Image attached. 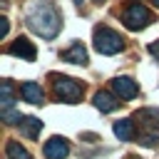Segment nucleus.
<instances>
[{
    "mask_svg": "<svg viewBox=\"0 0 159 159\" xmlns=\"http://www.w3.org/2000/svg\"><path fill=\"white\" fill-rule=\"evenodd\" d=\"M27 25H30L37 35L52 40V37L60 32V15H57L55 7H50V5H40V7H35V10L27 15Z\"/></svg>",
    "mask_w": 159,
    "mask_h": 159,
    "instance_id": "f257e3e1",
    "label": "nucleus"
},
{
    "mask_svg": "<svg viewBox=\"0 0 159 159\" xmlns=\"http://www.w3.org/2000/svg\"><path fill=\"white\" fill-rule=\"evenodd\" d=\"M94 50L102 52V55H114V52H119V50H122V37H119V32H114V30L107 27V25H99V27L94 30Z\"/></svg>",
    "mask_w": 159,
    "mask_h": 159,
    "instance_id": "f03ea898",
    "label": "nucleus"
},
{
    "mask_svg": "<svg viewBox=\"0 0 159 159\" xmlns=\"http://www.w3.org/2000/svg\"><path fill=\"white\" fill-rule=\"evenodd\" d=\"M152 12L144 7V5H139V2H132L124 12H122V22H124V27L127 30H144L147 25H152Z\"/></svg>",
    "mask_w": 159,
    "mask_h": 159,
    "instance_id": "7ed1b4c3",
    "label": "nucleus"
},
{
    "mask_svg": "<svg viewBox=\"0 0 159 159\" xmlns=\"http://www.w3.org/2000/svg\"><path fill=\"white\" fill-rule=\"evenodd\" d=\"M55 94L62 99V102H77L82 97V84H77L75 80L70 77H55Z\"/></svg>",
    "mask_w": 159,
    "mask_h": 159,
    "instance_id": "20e7f679",
    "label": "nucleus"
},
{
    "mask_svg": "<svg viewBox=\"0 0 159 159\" xmlns=\"http://www.w3.org/2000/svg\"><path fill=\"white\" fill-rule=\"evenodd\" d=\"M112 89H114V94H117L119 99H134L137 92H139L137 82L129 80V77H117V80H112Z\"/></svg>",
    "mask_w": 159,
    "mask_h": 159,
    "instance_id": "39448f33",
    "label": "nucleus"
},
{
    "mask_svg": "<svg viewBox=\"0 0 159 159\" xmlns=\"http://www.w3.org/2000/svg\"><path fill=\"white\" fill-rule=\"evenodd\" d=\"M45 157L47 159H65L67 154H70V144L62 139V137H52L47 144H45Z\"/></svg>",
    "mask_w": 159,
    "mask_h": 159,
    "instance_id": "423d86ee",
    "label": "nucleus"
},
{
    "mask_svg": "<svg viewBox=\"0 0 159 159\" xmlns=\"http://www.w3.org/2000/svg\"><path fill=\"white\" fill-rule=\"evenodd\" d=\"M7 55H15V57H22V60H35V45L25 37L15 40L10 47H7Z\"/></svg>",
    "mask_w": 159,
    "mask_h": 159,
    "instance_id": "0eeeda50",
    "label": "nucleus"
},
{
    "mask_svg": "<svg viewBox=\"0 0 159 159\" xmlns=\"http://www.w3.org/2000/svg\"><path fill=\"white\" fill-rule=\"evenodd\" d=\"M40 129H42V122L37 117H22L20 119V134L22 137L35 139V137H40Z\"/></svg>",
    "mask_w": 159,
    "mask_h": 159,
    "instance_id": "6e6552de",
    "label": "nucleus"
},
{
    "mask_svg": "<svg viewBox=\"0 0 159 159\" xmlns=\"http://www.w3.org/2000/svg\"><path fill=\"white\" fill-rule=\"evenodd\" d=\"M137 119L144 124L147 132H159V109H142L137 112Z\"/></svg>",
    "mask_w": 159,
    "mask_h": 159,
    "instance_id": "1a4fd4ad",
    "label": "nucleus"
},
{
    "mask_svg": "<svg viewBox=\"0 0 159 159\" xmlns=\"http://www.w3.org/2000/svg\"><path fill=\"white\" fill-rule=\"evenodd\" d=\"M62 60L75 62V65H87V52H84V47H82L80 42H75L70 50H65V52H62Z\"/></svg>",
    "mask_w": 159,
    "mask_h": 159,
    "instance_id": "9d476101",
    "label": "nucleus"
},
{
    "mask_svg": "<svg viewBox=\"0 0 159 159\" xmlns=\"http://www.w3.org/2000/svg\"><path fill=\"white\" fill-rule=\"evenodd\" d=\"M20 92H22V97H25L30 104H40V102H42V89H40V84H35V82H22Z\"/></svg>",
    "mask_w": 159,
    "mask_h": 159,
    "instance_id": "9b49d317",
    "label": "nucleus"
},
{
    "mask_svg": "<svg viewBox=\"0 0 159 159\" xmlns=\"http://www.w3.org/2000/svg\"><path fill=\"white\" fill-rule=\"evenodd\" d=\"M94 104H97L99 112H112V109H117L119 102H117L109 92H97V94H94Z\"/></svg>",
    "mask_w": 159,
    "mask_h": 159,
    "instance_id": "f8f14e48",
    "label": "nucleus"
},
{
    "mask_svg": "<svg viewBox=\"0 0 159 159\" xmlns=\"http://www.w3.org/2000/svg\"><path fill=\"white\" fill-rule=\"evenodd\" d=\"M114 134H117L122 142H129V139L134 137V122H132V119H119V122L114 124Z\"/></svg>",
    "mask_w": 159,
    "mask_h": 159,
    "instance_id": "ddd939ff",
    "label": "nucleus"
},
{
    "mask_svg": "<svg viewBox=\"0 0 159 159\" xmlns=\"http://www.w3.org/2000/svg\"><path fill=\"white\" fill-rule=\"evenodd\" d=\"M5 154H7V159H32V157L27 154V149L20 147V142H7Z\"/></svg>",
    "mask_w": 159,
    "mask_h": 159,
    "instance_id": "4468645a",
    "label": "nucleus"
},
{
    "mask_svg": "<svg viewBox=\"0 0 159 159\" xmlns=\"http://www.w3.org/2000/svg\"><path fill=\"white\" fill-rule=\"evenodd\" d=\"M12 102H15V97H12V82H10V80H5V82H2V109H5V112H10Z\"/></svg>",
    "mask_w": 159,
    "mask_h": 159,
    "instance_id": "2eb2a0df",
    "label": "nucleus"
},
{
    "mask_svg": "<svg viewBox=\"0 0 159 159\" xmlns=\"http://www.w3.org/2000/svg\"><path fill=\"white\" fill-rule=\"evenodd\" d=\"M149 52H152V55L159 60V42H152V45H149Z\"/></svg>",
    "mask_w": 159,
    "mask_h": 159,
    "instance_id": "dca6fc26",
    "label": "nucleus"
},
{
    "mask_svg": "<svg viewBox=\"0 0 159 159\" xmlns=\"http://www.w3.org/2000/svg\"><path fill=\"white\" fill-rule=\"evenodd\" d=\"M152 2H154V5H157V7H159V0H152Z\"/></svg>",
    "mask_w": 159,
    "mask_h": 159,
    "instance_id": "f3484780",
    "label": "nucleus"
}]
</instances>
